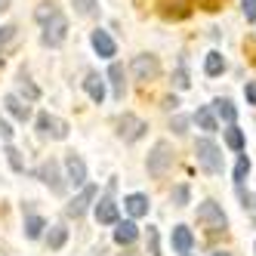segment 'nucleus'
<instances>
[{"instance_id":"nucleus-1","label":"nucleus","mask_w":256,"mask_h":256,"mask_svg":"<svg viewBox=\"0 0 256 256\" xmlns=\"http://www.w3.org/2000/svg\"><path fill=\"white\" fill-rule=\"evenodd\" d=\"M194 154H198V167L216 176V173H222V148L213 142V139H198L194 142Z\"/></svg>"},{"instance_id":"nucleus-2","label":"nucleus","mask_w":256,"mask_h":256,"mask_svg":"<svg viewBox=\"0 0 256 256\" xmlns=\"http://www.w3.org/2000/svg\"><path fill=\"white\" fill-rule=\"evenodd\" d=\"M145 167H148V176H152V179L167 176V173L173 170V145H170L167 139L154 142V148H152L148 160H145Z\"/></svg>"},{"instance_id":"nucleus-3","label":"nucleus","mask_w":256,"mask_h":256,"mask_svg":"<svg viewBox=\"0 0 256 256\" xmlns=\"http://www.w3.org/2000/svg\"><path fill=\"white\" fill-rule=\"evenodd\" d=\"M198 226L207 228L210 234H219L228 228V216L222 213V207L216 204V200H204V204L198 207Z\"/></svg>"},{"instance_id":"nucleus-4","label":"nucleus","mask_w":256,"mask_h":256,"mask_svg":"<svg viewBox=\"0 0 256 256\" xmlns=\"http://www.w3.org/2000/svg\"><path fill=\"white\" fill-rule=\"evenodd\" d=\"M34 176H38L44 186H50L52 194H65V179H62V170H59V160L46 158L38 170H34Z\"/></svg>"},{"instance_id":"nucleus-5","label":"nucleus","mask_w":256,"mask_h":256,"mask_svg":"<svg viewBox=\"0 0 256 256\" xmlns=\"http://www.w3.org/2000/svg\"><path fill=\"white\" fill-rule=\"evenodd\" d=\"M65 38H68V19L59 12L56 19H50V22L44 25L40 44H44V46H50V50H56V46H62V44H65Z\"/></svg>"},{"instance_id":"nucleus-6","label":"nucleus","mask_w":256,"mask_h":256,"mask_svg":"<svg viewBox=\"0 0 256 256\" xmlns=\"http://www.w3.org/2000/svg\"><path fill=\"white\" fill-rule=\"evenodd\" d=\"M130 74H133L136 80H154V78L160 74L158 56H152V52H142V56H136L133 65H130Z\"/></svg>"},{"instance_id":"nucleus-7","label":"nucleus","mask_w":256,"mask_h":256,"mask_svg":"<svg viewBox=\"0 0 256 256\" xmlns=\"http://www.w3.org/2000/svg\"><path fill=\"white\" fill-rule=\"evenodd\" d=\"M145 130H148V124H145L142 118H136V114H124V118L118 120V136H120L124 142H136V139H142Z\"/></svg>"},{"instance_id":"nucleus-8","label":"nucleus","mask_w":256,"mask_h":256,"mask_svg":"<svg viewBox=\"0 0 256 256\" xmlns=\"http://www.w3.org/2000/svg\"><path fill=\"white\" fill-rule=\"evenodd\" d=\"M38 133L40 136H52V139H65L68 136V124L62 118H52L50 112L38 114Z\"/></svg>"},{"instance_id":"nucleus-9","label":"nucleus","mask_w":256,"mask_h":256,"mask_svg":"<svg viewBox=\"0 0 256 256\" xmlns=\"http://www.w3.org/2000/svg\"><path fill=\"white\" fill-rule=\"evenodd\" d=\"M65 173H68V182L71 186H86V164H84V158L80 154H74L71 152L68 158H65Z\"/></svg>"},{"instance_id":"nucleus-10","label":"nucleus","mask_w":256,"mask_h":256,"mask_svg":"<svg viewBox=\"0 0 256 256\" xmlns=\"http://www.w3.org/2000/svg\"><path fill=\"white\" fill-rule=\"evenodd\" d=\"M90 44H93V50L99 52L102 59H114V52H118V44L112 40V34H108V31L96 28L93 34H90Z\"/></svg>"},{"instance_id":"nucleus-11","label":"nucleus","mask_w":256,"mask_h":256,"mask_svg":"<svg viewBox=\"0 0 256 256\" xmlns=\"http://www.w3.org/2000/svg\"><path fill=\"white\" fill-rule=\"evenodd\" d=\"M93 198H96V186H84V188H80V194L68 204V216L80 219V216L90 210V204H93Z\"/></svg>"},{"instance_id":"nucleus-12","label":"nucleus","mask_w":256,"mask_h":256,"mask_svg":"<svg viewBox=\"0 0 256 256\" xmlns=\"http://www.w3.org/2000/svg\"><path fill=\"white\" fill-rule=\"evenodd\" d=\"M96 222H102V226H118L120 222V219H118V204H114L112 194H105L96 204Z\"/></svg>"},{"instance_id":"nucleus-13","label":"nucleus","mask_w":256,"mask_h":256,"mask_svg":"<svg viewBox=\"0 0 256 256\" xmlns=\"http://www.w3.org/2000/svg\"><path fill=\"white\" fill-rule=\"evenodd\" d=\"M124 207H126V213H130L133 219H142V216H148V194H142V192H133V194H126V200H124Z\"/></svg>"},{"instance_id":"nucleus-14","label":"nucleus","mask_w":256,"mask_h":256,"mask_svg":"<svg viewBox=\"0 0 256 256\" xmlns=\"http://www.w3.org/2000/svg\"><path fill=\"white\" fill-rule=\"evenodd\" d=\"M108 80H112L114 99L124 102V96H126V74H124V65L120 62H112V68H108Z\"/></svg>"},{"instance_id":"nucleus-15","label":"nucleus","mask_w":256,"mask_h":256,"mask_svg":"<svg viewBox=\"0 0 256 256\" xmlns=\"http://www.w3.org/2000/svg\"><path fill=\"white\" fill-rule=\"evenodd\" d=\"M170 244H173L176 253H188V250L194 247V234H192V228H188V226H176L173 234H170Z\"/></svg>"},{"instance_id":"nucleus-16","label":"nucleus","mask_w":256,"mask_h":256,"mask_svg":"<svg viewBox=\"0 0 256 256\" xmlns=\"http://www.w3.org/2000/svg\"><path fill=\"white\" fill-rule=\"evenodd\" d=\"M160 12L167 19H186L192 12V0H160Z\"/></svg>"},{"instance_id":"nucleus-17","label":"nucleus","mask_w":256,"mask_h":256,"mask_svg":"<svg viewBox=\"0 0 256 256\" xmlns=\"http://www.w3.org/2000/svg\"><path fill=\"white\" fill-rule=\"evenodd\" d=\"M84 90H86V96L93 99L96 105H102V102H105V80L96 74V71H90V74H86V80H84Z\"/></svg>"},{"instance_id":"nucleus-18","label":"nucleus","mask_w":256,"mask_h":256,"mask_svg":"<svg viewBox=\"0 0 256 256\" xmlns=\"http://www.w3.org/2000/svg\"><path fill=\"white\" fill-rule=\"evenodd\" d=\"M136 238H139V228H136L133 219H126V222H118V226H114V244L126 247V244H133Z\"/></svg>"},{"instance_id":"nucleus-19","label":"nucleus","mask_w":256,"mask_h":256,"mask_svg":"<svg viewBox=\"0 0 256 256\" xmlns=\"http://www.w3.org/2000/svg\"><path fill=\"white\" fill-rule=\"evenodd\" d=\"M4 105H6V112H10L16 120H28V118H31V108H28L19 96H12V93H10V96H4Z\"/></svg>"},{"instance_id":"nucleus-20","label":"nucleus","mask_w":256,"mask_h":256,"mask_svg":"<svg viewBox=\"0 0 256 256\" xmlns=\"http://www.w3.org/2000/svg\"><path fill=\"white\" fill-rule=\"evenodd\" d=\"M213 112H216V118H219V120H226L228 126L238 120V108H234V102H232V99H216V102H213Z\"/></svg>"},{"instance_id":"nucleus-21","label":"nucleus","mask_w":256,"mask_h":256,"mask_svg":"<svg viewBox=\"0 0 256 256\" xmlns=\"http://www.w3.org/2000/svg\"><path fill=\"white\" fill-rule=\"evenodd\" d=\"M222 71H226V59H222V52H219V50L207 52V59H204V74H207V78H219Z\"/></svg>"},{"instance_id":"nucleus-22","label":"nucleus","mask_w":256,"mask_h":256,"mask_svg":"<svg viewBox=\"0 0 256 256\" xmlns=\"http://www.w3.org/2000/svg\"><path fill=\"white\" fill-rule=\"evenodd\" d=\"M194 124L200 126V130H207V133H216L219 130V120H216V114H213V108H198L194 112Z\"/></svg>"},{"instance_id":"nucleus-23","label":"nucleus","mask_w":256,"mask_h":256,"mask_svg":"<svg viewBox=\"0 0 256 256\" xmlns=\"http://www.w3.org/2000/svg\"><path fill=\"white\" fill-rule=\"evenodd\" d=\"M65 241H68V228H65V226H52L50 234H46V247H50V250H62Z\"/></svg>"},{"instance_id":"nucleus-24","label":"nucleus","mask_w":256,"mask_h":256,"mask_svg":"<svg viewBox=\"0 0 256 256\" xmlns=\"http://www.w3.org/2000/svg\"><path fill=\"white\" fill-rule=\"evenodd\" d=\"M44 228H46V222H44V219L40 216H25V238H31V241H38V238L44 234Z\"/></svg>"},{"instance_id":"nucleus-25","label":"nucleus","mask_w":256,"mask_h":256,"mask_svg":"<svg viewBox=\"0 0 256 256\" xmlns=\"http://www.w3.org/2000/svg\"><path fill=\"white\" fill-rule=\"evenodd\" d=\"M56 16H59V6L52 4V0H46V4H40L38 10H34V19H38L40 25H46L50 19H56Z\"/></svg>"},{"instance_id":"nucleus-26","label":"nucleus","mask_w":256,"mask_h":256,"mask_svg":"<svg viewBox=\"0 0 256 256\" xmlns=\"http://www.w3.org/2000/svg\"><path fill=\"white\" fill-rule=\"evenodd\" d=\"M226 145H228V148H232V152H238V154H241V152H244V133H241V130H238V126H234V124H232V126H228V130H226Z\"/></svg>"},{"instance_id":"nucleus-27","label":"nucleus","mask_w":256,"mask_h":256,"mask_svg":"<svg viewBox=\"0 0 256 256\" xmlns=\"http://www.w3.org/2000/svg\"><path fill=\"white\" fill-rule=\"evenodd\" d=\"M71 6H74L78 16L90 19V16H96V12H99V0H71Z\"/></svg>"},{"instance_id":"nucleus-28","label":"nucleus","mask_w":256,"mask_h":256,"mask_svg":"<svg viewBox=\"0 0 256 256\" xmlns=\"http://www.w3.org/2000/svg\"><path fill=\"white\" fill-rule=\"evenodd\" d=\"M247 173H250V158H247V154H238V164H234V186H244Z\"/></svg>"},{"instance_id":"nucleus-29","label":"nucleus","mask_w":256,"mask_h":256,"mask_svg":"<svg viewBox=\"0 0 256 256\" xmlns=\"http://www.w3.org/2000/svg\"><path fill=\"white\" fill-rule=\"evenodd\" d=\"M19 90H22V93L28 96V102H34V99H40V90H38V86L31 84V78L25 74V71H19Z\"/></svg>"},{"instance_id":"nucleus-30","label":"nucleus","mask_w":256,"mask_h":256,"mask_svg":"<svg viewBox=\"0 0 256 256\" xmlns=\"http://www.w3.org/2000/svg\"><path fill=\"white\" fill-rule=\"evenodd\" d=\"M145 247H148V256H164L160 253V238H158V228L148 226V234H145Z\"/></svg>"},{"instance_id":"nucleus-31","label":"nucleus","mask_w":256,"mask_h":256,"mask_svg":"<svg viewBox=\"0 0 256 256\" xmlns=\"http://www.w3.org/2000/svg\"><path fill=\"white\" fill-rule=\"evenodd\" d=\"M6 160H10V167L16 170V173H25V160H22V154L12 148V145H6Z\"/></svg>"},{"instance_id":"nucleus-32","label":"nucleus","mask_w":256,"mask_h":256,"mask_svg":"<svg viewBox=\"0 0 256 256\" xmlns=\"http://www.w3.org/2000/svg\"><path fill=\"white\" fill-rule=\"evenodd\" d=\"M170 198H173V204H176V207H188V198H192V192H188V186H176Z\"/></svg>"},{"instance_id":"nucleus-33","label":"nucleus","mask_w":256,"mask_h":256,"mask_svg":"<svg viewBox=\"0 0 256 256\" xmlns=\"http://www.w3.org/2000/svg\"><path fill=\"white\" fill-rule=\"evenodd\" d=\"M173 84H176V90H188V74H186V65L179 62V68H176V74H173Z\"/></svg>"},{"instance_id":"nucleus-34","label":"nucleus","mask_w":256,"mask_h":256,"mask_svg":"<svg viewBox=\"0 0 256 256\" xmlns=\"http://www.w3.org/2000/svg\"><path fill=\"white\" fill-rule=\"evenodd\" d=\"M241 10L247 16V22H256V0H241Z\"/></svg>"},{"instance_id":"nucleus-35","label":"nucleus","mask_w":256,"mask_h":256,"mask_svg":"<svg viewBox=\"0 0 256 256\" xmlns=\"http://www.w3.org/2000/svg\"><path fill=\"white\" fill-rule=\"evenodd\" d=\"M16 38V25H6V28H0V50H4L10 40Z\"/></svg>"},{"instance_id":"nucleus-36","label":"nucleus","mask_w":256,"mask_h":256,"mask_svg":"<svg viewBox=\"0 0 256 256\" xmlns=\"http://www.w3.org/2000/svg\"><path fill=\"white\" fill-rule=\"evenodd\" d=\"M170 126H173V133H176V136H186V133H188V130H186V126H188V120H186V118H173V124H170Z\"/></svg>"},{"instance_id":"nucleus-37","label":"nucleus","mask_w":256,"mask_h":256,"mask_svg":"<svg viewBox=\"0 0 256 256\" xmlns=\"http://www.w3.org/2000/svg\"><path fill=\"white\" fill-rule=\"evenodd\" d=\"M0 139H4V142H12V126H10V120H4V118H0Z\"/></svg>"},{"instance_id":"nucleus-38","label":"nucleus","mask_w":256,"mask_h":256,"mask_svg":"<svg viewBox=\"0 0 256 256\" xmlns=\"http://www.w3.org/2000/svg\"><path fill=\"white\" fill-rule=\"evenodd\" d=\"M244 96H247V102H250V105H256V80H247Z\"/></svg>"},{"instance_id":"nucleus-39","label":"nucleus","mask_w":256,"mask_h":256,"mask_svg":"<svg viewBox=\"0 0 256 256\" xmlns=\"http://www.w3.org/2000/svg\"><path fill=\"white\" fill-rule=\"evenodd\" d=\"M164 108H167V112H176V108H179V99H176V96H167V99H164Z\"/></svg>"},{"instance_id":"nucleus-40","label":"nucleus","mask_w":256,"mask_h":256,"mask_svg":"<svg viewBox=\"0 0 256 256\" xmlns=\"http://www.w3.org/2000/svg\"><path fill=\"white\" fill-rule=\"evenodd\" d=\"M198 4L204 6V10H210V12H213V10H219V4H222V0H198Z\"/></svg>"},{"instance_id":"nucleus-41","label":"nucleus","mask_w":256,"mask_h":256,"mask_svg":"<svg viewBox=\"0 0 256 256\" xmlns=\"http://www.w3.org/2000/svg\"><path fill=\"white\" fill-rule=\"evenodd\" d=\"M6 6H10V0H0V12H4Z\"/></svg>"},{"instance_id":"nucleus-42","label":"nucleus","mask_w":256,"mask_h":256,"mask_svg":"<svg viewBox=\"0 0 256 256\" xmlns=\"http://www.w3.org/2000/svg\"><path fill=\"white\" fill-rule=\"evenodd\" d=\"M213 256H232V253H226V250H219V253H213Z\"/></svg>"},{"instance_id":"nucleus-43","label":"nucleus","mask_w":256,"mask_h":256,"mask_svg":"<svg viewBox=\"0 0 256 256\" xmlns=\"http://www.w3.org/2000/svg\"><path fill=\"white\" fill-rule=\"evenodd\" d=\"M126 256H130V253H126Z\"/></svg>"},{"instance_id":"nucleus-44","label":"nucleus","mask_w":256,"mask_h":256,"mask_svg":"<svg viewBox=\"0 0 256 256\" xmlns=\"http://www.w3.org/2000/svg\"><path fill=\"white\" fill-rule=\"evenodd\" d=\"M253 250H256V247H253Z\"/></svg>"}]
</instances>
